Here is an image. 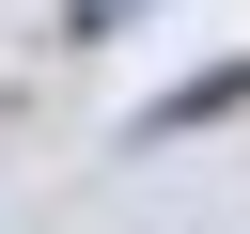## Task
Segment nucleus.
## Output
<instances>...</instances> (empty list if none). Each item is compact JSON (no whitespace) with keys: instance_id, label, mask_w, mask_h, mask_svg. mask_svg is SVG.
Segmentation results:
<instances>
[{"instance_id":"obj_1","label":"nucleus","mask_w":250,"mask_h":234,"mask_svg":"<svg viewBox=\"0 0 250 234\" xmlns=\"http://www.w3.org/2000/svg\"><path fill=\"white\" fill-rule=\"evenodd\" d=\"M219 109H250V62H203L188 94H156V109L125 125V156H141V140H188V125H219Z\"/></svg>"},{"instance_id":"obj_2","label":"nucleus","mask_w":250,"mask_h":234,"mask_svg":"<svg viewBox=\"0 0 250 234\" xmlns=\"http://www.w3.org/2000/svg\"><path fill=\"white\" fill-rule=\"evenodd\" d=\"M109 16H125V0H78V31H109Z\"/></svg>"}]
</instances>
